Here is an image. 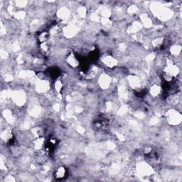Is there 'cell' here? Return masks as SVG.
Wrapping results in <instances>:
<instances>
[{
    "label": "cell",
    "instance_id": "cell-1",
    "mask_svg": "<svg viewBox=\"0 0 182 182\" xmlns=\"http://www.w3.org/2000/svg\"><path fill=\"white\" fill-rule=\"evenodd\" d=\"M102 61L103 62L104 64H105L107 66H108V67L110 68L113 67V66H115L117 64L116 60L112 56H110V55L105 56L103 59H102Z\"/></svg>",
    "mask_w": 182,
    "mask_h": 182
},
{
    "label": "cell",
    "instance_id": "cell-2",
    "mask_svg": "<svg viewBox=\"0 0 182 182\" xmlns=\"http://www.w3.org/2000/svg\"><path fill=\"white\" fill-rule=\"evenodd\" d=\"M66 170L65 167H63V166L59 167L55 173V177L57 179H63L64 177H66Z\"/></svg>",
    "mask_w": 182,
    "mask_h": 182
}]
</instances>
